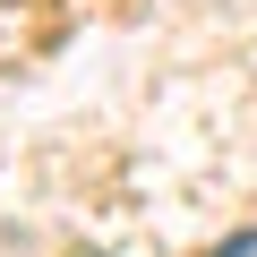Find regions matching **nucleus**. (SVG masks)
Masks as SVG:
<instances>
[{"instance_id":"obj_1","label":"nucleus","mask_w":257,"mask_h":257,"mask_svg":"<svg viewBox=\"0 0 257 257\" xmlns=\"http://www.w3.org/2000/svg\"><path fill=\"white\" fill-rule=\"evenodd\" d=\"M206 257H257V231H231L223 248H206Z\"/></svg>"}]
</instances>
